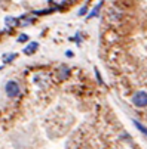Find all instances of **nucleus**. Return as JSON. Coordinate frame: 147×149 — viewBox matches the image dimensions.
Returning <instances> with one entry per match:
<instances>
[{
  "mask_svg": "<svg viewBox=\"0 0 147 149\" xmlns=\"http://www.w3.org/2000/svg\"><path fill=\"white\" fill-rule=\"evenodd\" d=\"M5 92H6V95H8L9 97H16V96L19 95V92H21L19 84H18L16 81H13V80L8 81L6 86H5Z\"/></svg>",
  "mask_w": 147,
  "mask_h": 149,
  "instance_id": "f257e3e1",
  "label": "nucleus"
},
{
  "mask_svg": "<svg viewBox=\"0 0 147 149\" xmlns=\"http://www.w3.org/2000/svg\"><path fill=\"white\" fill-rule=\"evenodd\" d=\"M132 102L135 106H138V108H144V106H147V93L146 92H137L132 97Z\"/></svg>",
  "mask_w": 147,
  "mask_h": 149,
  "instance_id": "f03ea898",
  "label": "nucleus"
},
{
  "mask_svg": "<svg viewBox=\"0 0 147 149\" xmlns=\"http://www.w3.org/2000/svg\"><path fill=\"white\" fill-rule=\"evenodd\" d=\"M37 47H39L37 41H31V43H28L27 47L24 49V53H25V55H31V53H34V52L37 50Z\"/></svg>",
  "mask_w": 147,
  "mask_h": 149,
  "instance_id": "7ed1b4c3",
  "label": "nucleus"
},
{
  "mask_svg": "<svg viewBox=\"0 0 147 149\" xmlns=\"http://www.w3.org/2000/svg\"><path fill=\"white\" fill-rule=\"evenodd\" d=\"M102 5H104V2H100L98 5H95V8L91 10V13L86 16L88 19H92V18H95V16H98V13H100V10H101V8H102Z\"/></svg>",
  "mask_w": 147,
  "mask_h": 149,
  "instance_id": "20e7f679",
  "label": "nucleus"
},
{
  "mask_svg": "<svg viewBox=\"0 0 147 149\" xmlns=\"http://www.w3.org/2000/svg\"><path fill=\"white\" fill-rule=\"evenodd\" d=\"M18 22L19 25H30L33 22V16H28V15H24V16H21L18 19Z\"/></svg>",
  "mask_w": 147,
  "mask_h": 149,
  "instance_id": "39448f33",
  "label": "nucleus"
},
{
  "mask_svg": "<svg viewBox=\"0 0 147 149\" xmlns=\"http://www.w3.org/2000/svg\"><path fill=\"white\" fill-rule=\"evenodd\" d=\"M132 123H134V125L137 127V129H138V130H140L144 136H147V127H146V125H143L140 121H135V120H132Z\"/></svg>",
  "mask_w": 147,
  "mask_h": 149,
  "instance_id": "423d86ee",
  "label": "nucleus"
},
{
  "mask_svg": "<svg viewBox=\"0 0 147 149\" xmlns=\"http://www.w3.org/2000/svg\"><path fill=\"white\" fill-rule=\"evenodd\" d=\"M5 22H6L8 27H13V25L18 24V19H16V18H11V16H8V18L5 19Z\"/></svg>",
  "mask_w": 147,
  "mask_h": 149,
  "instance_id": "0eeeda50",
  "label": "nucleus"
},
{
  "mask_svg": "<svg viewBox=\"0 0 147 149\" xmlns=\"http://www.w3.org/2000/svg\"><path fill=\"white\" fill-rule=\"evenodd\" d=\"M59 71H61V80H62V78H67V77H69V74H70V71H69V68H67V67H61V68H59Z\"/></svg>",
  "mask_w": 147,
  "mask_h": 149,
  "instance_id": "6e6552de",
  "label": "nucleus"
},
{
  "mask_svg": "<svg viewBox=\"0 0 147 149\" xmlns=\"http://www.w3.org/2000/svg\"><path fill=\"white\" fill-rule=\"evenodd\" d=\"M49 2H51V3H54V5H57V6L59 8L61 5H64V3L67 2V0H49Z\"/></svg>",
  "mask_w": 147,
  "mask_h": 149,
  "instance_id": "1a4fd4ad",
  "label": "nucleus"
},
{
  "mask_svg": "<svg viewBox=\"0 0 147 149\" xmlns=\"http://www.w3.org/2000/svg\"><path fill=\"white\" fill-rule=\"evenodd\" d=\"M27 40H28V36H27V34H21V36L18 37L19 43H24V41H27Z\"/></svg>",
  "mask_w": 147,
  "mask_h": 149,
  "instance_id": "9d476101",
  "label": "nucleus"
},
{
  "mask_svg": "<svg viewBox=\"0 0 147 149\" xmlns=\"http://www.w3.org/2000/svg\"><path fill=\"white\" fill-rule=\"evenodd\" d=\"M3 58H5V61H6V62H9V61H12L13 58H16V53H12V55H5Z\"/></svg>",
  "mask_w": 147,
  "mask_h": 149,
  "instance_id": "9b49d317",
  "label": "nucleus"
},
{
  "mask_svg": "<svg viewBox=\"0 0 147 149\" xmlns=\"http://www.w3.org/2000/svg\"><path fill=\"white\" fill-rule=\"evenodd\" d=\"M86 9H88V6L85 5V6H83V8L80 9V12H79V16H83V15H85V13H86Z\"/></svg>",
  "mask_w": 147,
  "mask_h": 149,
  "instance_id": "f8f14e48",
  "label": "nucleus"
},
{
  "mask_svg": "<svg viewBox=\"0 0 147 149\" xmlns=\"http://www.w3.org/2000/svg\"><path fill=\"white\" fill-rule=\"evenodd\" d=\"M2 68H3V67H0V70H2Z\"/></svg>",
  "mask_w": 147,
  "mask_h": 149,
  "instance_id": "ddd939ff",
  "label": "nucleus"
}]
</instances>
